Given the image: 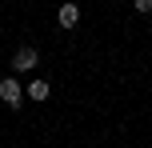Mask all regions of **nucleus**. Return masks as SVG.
<instances>
[{"instance_id":"nucleus-3","label":"nucleus","mask_w":152,"mask_h":148,"mask_svg":"<svg viewBox=\"0 0 152 148\" xmlns=\"http://www.w3.org/2000/svg\"><path fill=\"white\" fill-rule=\"evenodd\" d=\"M24 96H32V100L40 104V100H48V96H52V84H48V80H40V76H36V80H32L28 88H24Z\"/></svg>"},{"instance_id":"nucleus-1","label":"nucleus","mask_w":152,"mask_h":148,"mask_svg":"<svg viewBox=\"0 0 152 148\" xmlns=\"http://www.w3.org/2000/svg\"><path fill=\"white\" fill-rule=\"evenodd\" d=\"M0 100H4L8 108H20L24 88H20V80H16V76H0Z\"/></svg>"},{"instance_id":"nucleus-4","label":"nucleus","mask_w":152,"mask_h":148,"mask_svg":"<svg viewBox=\"0 0 152 148\" xmlns=\"http://www.w3.org/2000/svg\"><path fill=\"white\" fill-rule=\"evenodd\" d=\"M56 24H60V28H76V24H80V8H76V4H64L60 12H56Z\"/></svg>"},{"instance_id":"nucleus-2","label":"nucleus","mask_w":152,"mask_h":148,"mask_svg":"<svg viewBox=\"0 0 152 148\" xmlns=\"http://www.w3.org/2000/svg\"><path fill=\"white\" fill-rule=\"evenodd\" d=\"M36 64H40V52H36V48H28V44L16 48V56H12V68L16 72H32Z\"/></svg>"}]
</instances>
